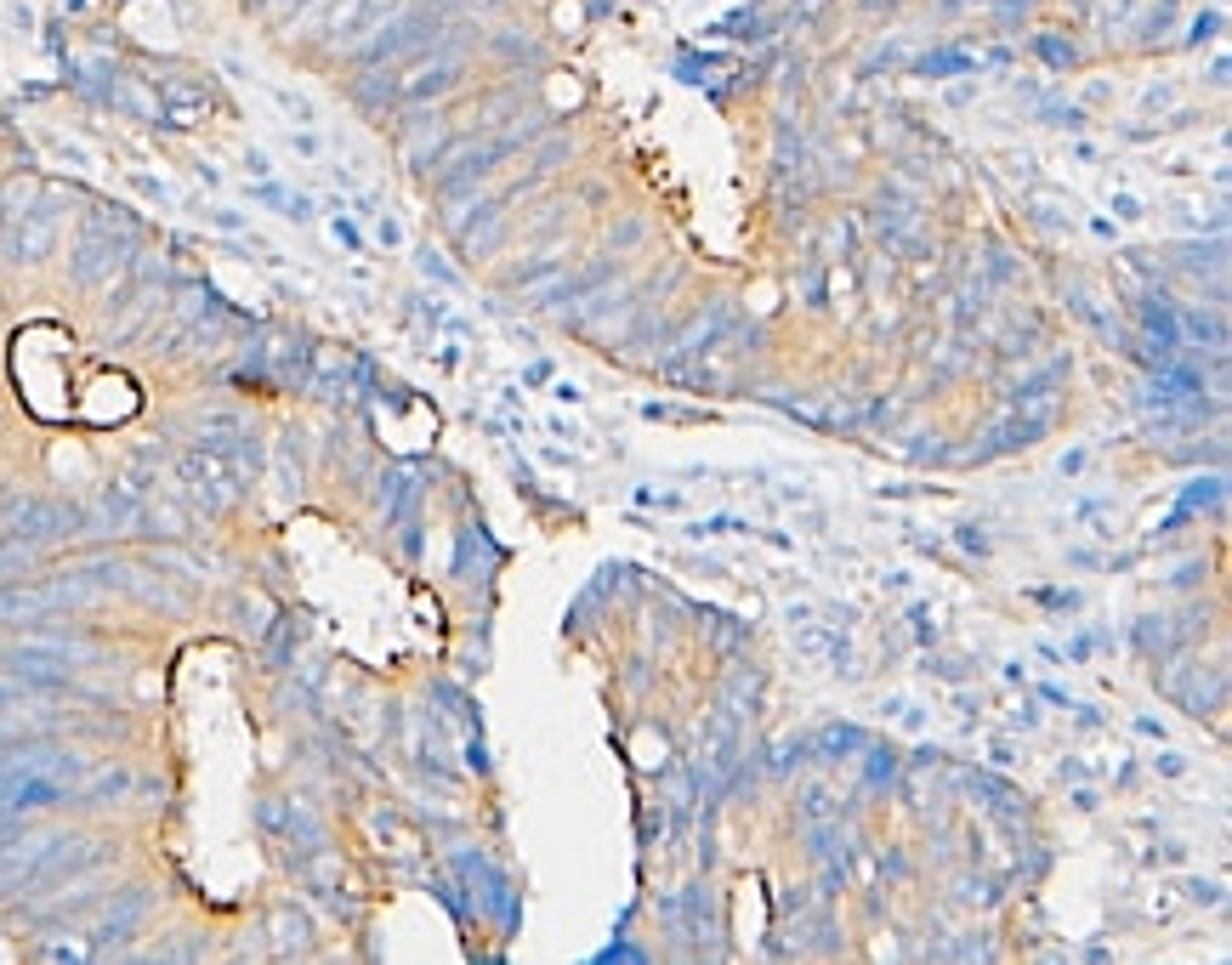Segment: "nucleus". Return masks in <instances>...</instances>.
Segmentation results:
<instances>
[{"mask_svg": "<svg viewBox=\"0 0 1232 965\" xmlns=\"http://www.w3.org/2000/svg\"><path fill=\"white\" fill-rule=\"evenodd\" d=\"M176 483H182V494L194 505H200L205 517H222V511H233V505L244 500V483L239 472H233V461L228 455H216V449H187L182 461H176Z\"/></svg>", "mask_w": 1232, "mask_h": 965, "instance_id": "1", "label": "nucleus"}, {"mask_svg": "<svg viewBox=\"0 0 1232 965\" xmlns=\"http://www.w3.org/2000/svg\"><path fill=\"white\" fill-rule=\"evenodd\" d=\"M148 903H154V897H148L143 886H126V892H114V903L102 908V920L91 926V943H86V954H91V960L126 954V937L137 932V926H143Z\"/></svg>", "mask_w": 1232, "mask_h": 965, "instance_id": "2", "label": "nucleus"}, {"mask_svg": "<svg viewBox=\"0 0 1232 965\" xmlns=\"http://www.w3.org/2000/svg\"><path fill=\"white\" fill-rule=\"evenodd\" d=\"M455 137L449 131L444 114H432L427 102H420L415 114H403L398 119V148H403V165L415 176H432V165H438V154H444V143Z\"/></svg>", "mask_w": 1232, "mask_h": 965, "instance_id": "3", "label": "nucleus"}, {"mask_svg": "<svg viewBox=\"0 0 1232 965\" xmlns=\"http://www.w3.org/2000/svg\"><path fill=\"white\" fill-rule=\"evenodd\" d=\"M398 63H359L353 69V80H346V97H353V108L370 119H387L392 108H398Z\"/></svg>", "mask_w": 1232, "mask_h": 965, "instance_id": "4", "label": "nucleus"}, {"mask_svg": "<svg viewBox=\"0 0 1232 965\" xmlns=\"http://www.w3.org/2000/svg\"><path fill=\"white\" fill-rule=\"evenodd\" d=\"M211 108V91L194 86V80H159V119L165 126H194Z\"/></svg>", "mask_w": 1232, "mask_h": 965, "instance_id": "5", "label": "nucleus"}, {"mask_svg": "<svg viewBox=\"0 0 1232 965\" xmlns=\"http://www.w3.org/2000/svg\"><path fill=\"white\" fill-rule=\"evenodd\" d=\"M273 954H313V920H307V908H296V903L273 908Z\"/></svg>", "mask_w": 1232, "mask_h": 965, "instance_id": "6", "label": "nucleus"}, {"mask_svg": "<svg viewBox=\"0 0 1232 965\" xmlns=\"http://www.w3.org/2000/svg\"><path fill=\"white\" fill-rule=\"evenodd\" d=\"M34 199H41V176H29V171L6 176V182H0V228L12 233L17 222L34 211Z\"/></svg>", "mask_w": 1232, "mask_h": 965, "instance_id": "7", "label": "nucleus"}, {"mask_svg": "<svg viewBox=\"0 0 1232 965\" xmlns=\"http://www.w3.org/2000/svg\"><path fill=\"white\" fill-rule=\"evenodd\" d=\"M296 642H301V620H290V614L267 620V631H261V664L267 670H290L296 664Z\"/></svg>", "mask_w": 1232, "mask_h": 965, "instance_id": "8", "label": "nucleus"}, {"mask_svg": "<svg viewBox=\"0 0 1232 965\" xmlns=\"http://www.w3.org/2000/svg\"><path fill=\"white\" fill-rule=\"evenodd\" d=\"M863 744H869V733H863L858 721H835V727H824V733L813 738V749L824 761H858Z\"/></svg>", "mask_w": 1232, "mask_h": 965, "instance_id": "9", "label": "nucleus"}, {"mask_svg": "<svg viewBox=\"0 0 1232 965\" xmlns=\"http://www.w3.org/2000/svg\"><path fill=\"white\" fill-rule=\"evenodd\" d=\"M301 426H285L279 432V477H285V500H296L301 494Z\"/></svg>", "mask_w": 1232, "mask_h": 965, "instance_id": "10", "label": "nucleus"}, {"mask_svg": "<svg viewBox=\"0 0 1232 965\" xmlns=\"http://www.w3.org/2000/svg\"><path fill=\"white\" fill-rule=\"evenodd\" d=\"M34 551H41V546H29L23 534H12V529L0 534V585H6V579H23V574H29Z\"/></svg>", "mask_w": 1232, "mask_h": 965, "instance_id": "11", "label": "nucleus"}, {"mask_svg": "<svg viewBox=\"0 0 1232 965\" xmlns=\"http://www.w3.org/2000/svg\"><path fill=\"white\" fill-rule=\"evenodd\" d=\"M977 69L972 52H926V58H915V74L920 80H954V74Z\"/></svg>", "mask_w": 1232, "mask_h": 965, "instance_id": "12", "label": "nucleus"}, {"mask_svg": "<svg viewBox=\"0 0 1232 965\" xmlns=\"http://www.w3.org/2000/svg\"><path fill=\"white\" fill-rule=\"evenodd\" d=\"M1028 52L1046 63V69H1079V46L1068 41V34H1033Z\"/></svg>", "mask_w": 1232, "mask_h": 965, "instance_id": "13", "label": "nucleus"}, {"mask_svg": "<svg viewBox=\"0 0 1232 965\" xmlns=\"http://www.w3.org/2000/svg\"><path fill=\"white\" fill-rule=\"evenodd\" d=\"M131 784H137V779H131L126 767H102V773H91V784L80 790V801H91V807H97V801H120Z\"/></svg>", "mask_w": 1232, "mask_h": 965, "instance_id": "14", "label": "nucleus"}, {"mask_svg": "<svg viewBox=\"0 0 1232 965\" xmlns=\"http://www.w3.org/2000/svg\"><path fill=\"white\" fill-rule=\"evenodd\" d=\"M801 818L806 823H835V818H841V801H835L830 784H806V790H801Z\"/></svg>", "mask_w": 1232, "mask_h": 965, "instance_id": "15", "label": "nucleus"}, {"mask_svg": "<svg viewBox=\"0 0 1232 965\" xmlns=\"http://www.w3.org/2000/svg\"><path fill=\"white\" fill-rule=\"evenodd\" d=\"M858 755H863V779L869 784H892L898 779V749L892 744H863Z\"/></svg>", "mask_w": 1232, "mask_h": 965, "instance_id": "16", "label": "nucleus"}, {"mask_svg": "<svg viewBox=\"0 0 1232 965\" xmlns=\"http://www.w3.org/2000/svg\"><path fill=\"white\" fill-rule=\"evenodd\" d=\"M1170 29H1175V0H1159V6L1142 17V34H1136V41H1142V46H1159V41H1170Z\"/></svg>", "mask_w": 1232, "mask_h": 965, "instance_id": "17", "label": "nucleus"}, {"mask_svg": "<svg viewBox=\"0 0 1232 965\" xmlns=\"http://www.w3.org/2000/svg\"><path fill=\"white\" fill-rule=\"evenodd\" d=\"M983 307H989V278H966L960 285V330H972V318H983Z\"/></svg>", "mask_w": 1232, "mask_h": 965, "instance_id": "18", "label": "nucleus"}, {"mask_svg": "<svg viewBox=\"0 0 1232 965\" xmlns=\"http://www.w3.org/2000/svg\"><path fill=\"white\" fill-rule=\"evenodd\" d=\"M285 818H290V801H285V795H261V801H256V823L267 829V835H285Z\"/></svg>", "mask_w": 1232, "mask_h": 965, "instance_id": "19", "label": "nucleus"}, {"mask_svg": "<svg viewBox=\"0 0 1232 965\" xmlns=\"http://www.w3.org/2000/svg\"><path fill=\"white\" fill-rule=\"evenodd\" d=\"M1181 892H1187L1192 903H1204V908L1227 903V892H1221V880H1204V875H1187V880H1181Z\"/></svg>", "mask_w": 1232, "mask_h": 965, "instance_id": "20", "label": "nucleus"}, {"mask_svg": "<svg viewBox=\"0 0 1232 965\" xmlns=\"http://www.w3.org/2000/svg\"><path fill=\"white\" fill-rule=\"evenodd\" d=\"M1221 23H1227V17H1221V6H1210V12H1199V17H1192V29H1187V46H1204V41H1216V34H1221Z\"/></svg>", "mask_w": 1232, "mask_h": 965, "instance_id": "21", "label": "nucleus"}, {"mask_svg": "<svg viewBox=\"0 0 1232 965\" xmlns=\"http://www.w3.org/2000/svg\"><path fill=\"white\" fill-rule=\"evenodd\" d=\"M806 755H813V744H806V738H784V744H778V755H773V767H778V773H795Z\"/></svg>", "mask_w": 1232, "mask_h": 965, "instance_id": "22", "label": "nucleus"}, {"mask_svg": "<svg viewBox=\"0 0 1232 965\" xmlns=\"http://www.w3.org/2000/svg\"><path fill=\"white\" fill-rule=\"evenodd\" d=\"M1028 596H1033V602H1046V608H1057V614L1085 608V596H1079V591H1046V585H1040V591H1028Z\"/></svg>", "mask_w": 1232, "mask_h": 965, "instance_id": "23", "label": "nucleus"}, {"mask_svg": "<svg viewBox=\"0 0 1232 965\" xmlns=\"http://www.w3.org/2000/svg\"><path fill=\"white\" fill-rule=\"evenodd\" d=\"M954 540H960V551H972V557H989V534L977 529V522H960Z\"/></svg>", "mask_w": 1232, "mask_h": 965, "instance_id": "24", "label": "nucleus"}, {"mask_svg": "<svg viewBox=\"0 0 1232 965\" xmlns=\"http://www.w3.org/2000/svg\"><path fill=\"white\" fill-rule=\"evenodd\" d=\"M420 273H432V278H438V285H455V267H449V261L444 256H438V250H420Z\"/></svg>", "mask_w": 1232, "mask_h": 965, "instance_id": "25", "label": "nucleus"}, {"mask_svg": "<svg viewBox=\"0 0 1232 965\" xmlns=\"http://www.w3.org/2000/svg\"><path fill=\"white\" fill-rule=\"evenodd\" d=\"M239 625H244V631H250V636H261V631H267V608H261V602H250V596H244V602H239Z\"/></svg>", "mask_w": 1232, "mask_h": 965, "instance_id": "26", "label": "nucleus"}, {"mask_svg": "<svg viewBox=\"0 0 1232 965\" xmlns=\"http://www.w3.org/2000/svg\"><path fill=\"white\" fill-rule=\"evenodd\" d=\"M1131 12H1136V0H1113V6H1102V23H1096V29H1102V34H1113V29H1119V23H1125Z\"/></svg>", "mask_w": 1232, "mask_h": 965, "instance_id": "27", "label": "nucleus"}, {"mask_svg": "<svg viewBox=\"0 0 1232 965\" xmlns=\"http://www.w3.org/2000/svg\"><path fill=\"white\" fill-rule=\"evenodd\" d=\"M1000 352H1005V358H1033V330H1011Z\"/></svg>", "mask_w": 1232, "mask_h": 965, "instance_id": "28", "label": "nucleus"}, {"mask_svg": "<svg viewBox=\"0 0 1232 965\" xmlns=\"http://www.w3.org/2000/svg\"><path fill=\"white\" fill-rule=\"evenodd\" d=\"M1113 217H1119V222H1142V217H1147V205L1136 199V193H1113Z\"/></svg>", "mask_w": 1232, "mask_h": 965, "instance_id": "29", "label": "nucleus"}, {"mask_svg": "<svg viewBox=\"0 0 1232 965\" xmlns=\"http://www.w3.org/2000/svg\"><path fill=\"white\" fill-rule=\"evenodd\" d=\"M1187 250H1192V256H1181V267L1204 273V256H1199V245H1187ZM1221 261H1227V250H1221V239H1216V245H1210V267H1216V273H1221Z\"/></svg>", "mask_w": 1232, "mask_h": 965, "instance_id": "30", "label": "nucleus"}, {"mask_svg": "<svg viewBox=\"0 0 1232 965\" xmlns=\"http://www.w3.org/2000/svg\"><path fill=\"white\" fill-rule=\"evenodd\" d=\"M562 154H568V137H551V143H545L540 154H534V171H551V165H557Z\"/></svg>", "mask_w": 1232, "mask_h": 965, "instance_id": "31", "label": "nucleus"}, {"mask_svg": "<svg viewBox=\"0 0 1232 965\" xmlns=\"http://www.w3.org/2000/svg\"><path fill=\"white\" fill-rule=\"evenodd\" d=\"M330 233H335V245H341V250H364V233L353 228V222L335 217V222H330Z\"/></svg>", "mask_w": 1232, "mask_h": 965, "instance_id": "32", "label": "nucleus"}, {"mask_svg": "<svg viewBox=\"0 0 1232 965\" xmlns=\"http://www.w3.org/2000/svg\"><path fill=\"white\" fill-rule=\"evenodd\" d=\"M301 6H307V0H267L261 12H273V17H279V29H290V17H296Z\"/></svg>", "mask_w": 1232, "mask_h": 965, "instance_id": "33", "label": "nucleus"}, {"mask_svg": "<svg viewBox=\"0 0 1232 965\" xmlns=\"http://www.w3.org/2000/svg\"><path fill=\"white\" fill-rule=\"evenodd\" d=\"M636 239H642V222H636V217H625L614 233H608V245H636Z\"/></svg>", "mask_w": 1232, "mask_h": 965, "instance_id": "34", "label": "nucleus"}, {"mask_svg": "<svg viewBox=\"0 0 1232 965\" xmlns=\"http://www.w3.org/2000/svg\"><path fill=\"white\" fill-rule=\"evenodd\" d=\"M375 239H381L387 250H398V245H403V228H398L392 217H381V222H375Z\"/></svg>", "mask_w": 1232, "mask_h": 965, "instance_id": "35", "label": "nucleus"}, {"mask_svg": "<svg viewBox=\"0 0 1232 965\" xmlns=\"http://www.w3.org/2000/svg\"><path fill=\"white\" fill-rule=\"evenodd\" d=\"M41 954H46V960H91V954H86V949H74V943H46Z\"/></svg>", "mask_w": 1232, "mask_h": 965, "instance_id": "36", "label": "nucleus"}, {"mask_svg": "<svg viewBox=\"0 0 1232 965\" xmlns=\"http://www.w3.org/2000/svg\"><path fill=\"white\" fill-rule=\"evenodd\" d=\"M1022 12H1028V0H994V17H1000V23H1011V17H1022Z\"/></svg>", "mask_w": 1232, "mask_h": 965, "instance_id": "37", "label": "nucleus"}, {"mask_svg": "<svg viewBox=\"0 0 1232 965\" xmlns=\"http://www.w3.org/2000/svg\"><path fill=\"white\" fill-rule=\"evenodd\" d=\"M1153 767H1159L1164 779H1181V773H1187V761H1181V755H1153Z\"/></svg>", "mask_w": 1232, "mask_h": 965, "instance_id": "38", "label": "nucleus"}, {"mask_svg": "<svg viewBox=\"0 0 1232 965\" xmlns=\"http://www.w3.org/2000/svg\"><path fill=\"white\" fill-rule=\"evenodd\" d=\"M642 835H647V840H660V835H665V807H660V812H642Z\"/></svg>", "mask_w": 1232, "mask_h": 965, "instance_id": "39", "label": "nucleus"}, {"mask_svg": "<svg viewBox=\"0 0 1232 965\" xmlns=\"http://www.w3.org/2000/svg\"><path fill=\"white\" fill-rule=\"evenodd\" d=\"M131 187L148 193V199H165V182H154V176H131Z\"/></svg>", "mask_w": 1232, "mask_h": 965, "instance_id": "40", "label": "nucleus"}, {"mask_svg": "<svg viewBox=\"0 0 1232 965\" xmlns=\"http://www.w3.org/2000/svg\"><path fill=\"white\" fill-rule=\"evenodd\" d=\"M244 171H250V176H267L273 165H267V154H261V148H250V154H244Z\"/></svg>", "mask_w": 1232, "mask_h": 965, "instance_id": "41", "label": "nucleus"}, {"mask_svg": "<svg viewBox=\"0 0 1232 965\" xmlns=\"http://www.w3.org/2000/svg\"><path fill=\"white\" fill-rule=\"evenodd\" d=\"M1136 733L1142 738H1164V721L1159 716H1136Z\"/></svg>", "mask_w": 1232, "mask_h": 965, "instance_id": "42", "label": "nucleus"}, {"mask_svg": "<svg viewBox=\"0 0 1232 965\" xmlns=\"http://www.w3.org/2000/svg\"><path fill=\"white\" fill-rule=\"evenodd\" d=\"M1079 466H1085V449H1068V455H1062V477H1074Z\"/></svg>", "mask_w": 1232, "mask_h": 965, "instance_id": "43", "label": "nucleus"}, {"mask_svg": "<svg viewBox=\"0 0 1232 965\" xmlns=\"http://www.w3.org/2000/svg\"><path fill=\"white\" fill-rule=\"evenodd\" d=\"M545 432H557V437H573V432H580V426H573V420H562V415H551V420H545Z\"/></svg>", "mask_w": 1232, "mask_h": 965, "instance_id": "44", "label": "nucleus"}, {"mask_svg": "<svg viewBox=\"0 0 1232 965\" xmlns=\"http://www.w3.org/2000/svg\"><path fill=\"white\" fill-rule=\"evenodd\" d=\"M863 6H892V0H863Z\"/></svg>", "mask_w": 1232, "mask_h": 965, "instance_id": "45", "label": "nucleus"}, {"mask_svg": "<svg viewBox=\"0 0 1232 965\" xmlns=\"http://www.w3.org/2000/svg\"><path fill=\"white\" fill-rule=\"evenodd\" d=\"M789 6H813V0H789Z\"/></svg>", "mask_w": 1232, "mask_h": 965, "instance_id": "46", "label": "nucleus"}, {"mask_svg": "<svg viewBox=\"0 0 1232 965\" xmlns=\"http://www.w3.org/2000/svg\"><path fill=\"white\" fill-rule=\"evenodd\" d=\"M244 6H267V0H244Z\"/></svg>", "mask_w": 1232, "mask_h": 965, "instance_id": "47", "label": "nucleus"}]
</instances>
